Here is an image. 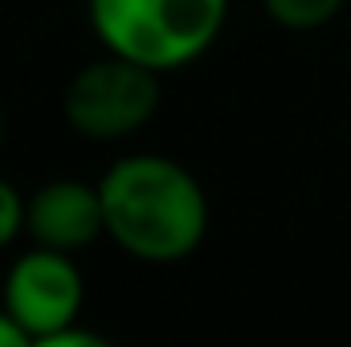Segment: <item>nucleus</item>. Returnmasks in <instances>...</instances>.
<instances>
[{
  "mask_svg": "<svg viewBox=\"0 0 351 347\" xmlns=\"http://www.w3.org/2000/svg\"><path fill=\"white\" fill-rule=\"evenodd\" d=\"M106 237L135 261L176 265L208 237V192L184 164L156 152L114 160L102 180Z\"/></svg>",
  "mask_w": 351,
  "mask_h": 347,
  "instance_id": "obj_1",
  "label": "nucleus"
},
{
  "mask_svg": "<svg viewBox=\"0 0 351 347\" xmlns=\"http://www.w3.org/2000/svg\"><path fill=\"white\" fill-rule=\"evenodd\" d=\"M86 16L102 49L172 74L217 45L229 0H86Z\"/></svg>",
  "mask_w": 351,
  "mask_h": 347,
  "instance_id": "obj_2",
  "label": "nucleus"
},
{
  "mask_svg": "<svg viewBox=\"0 0 351 347\" xmlns=\"http://www.w3.org/2000/svg\"><path fill=\"white\" fill-rule=\"evenodd\" d=\"M160 110V70L139 66L123 53H102L86 62L62 94V115L70 131L94 143H119L143 131Z\"/></svg>",
  "mask_w": 351,
  "mask_h": 347,
  "instance_id": "obj_3",
  "label": "nucleus"
},
{
  "mask_svg": "<svg viewBox=\"0 0 351 347\" xmlns=\"http://www.w3.org/2000/svg\"><path fill=\"white\" fill-rule=\"evenodd\" d=\"M82 302H86V282H82V270H78L74 254L33 246L4 274L0 307L25 327L33 347H41L62 327L78 323Z\"/></svg>",
  "mask_w": 351,
  "mask_h": 347,
  "instance_id": "obj_4",
  "label": "nucleus"
},
{
  "mask_svg": "<svg viewBox=\"0 0 351 347\" xmlns=\"http://www.w3.org/2000/svg\"><path fill=\"white\" fill-rule=\"evenodd\" d=\"M25 233L33 246L62 250V254H82L98 237H106V213H102V192L90 180H49L29 196V221Z\"/></svg>",
  "mask_w": 351,
  "mask_h": 347,
  "instance_id": "obj_5",
  "label": "nucleus"
},
{
  "mask_svg": "<svg viewBox=\"0 0 351 347\" xmlns=\"http://www.w3.org/2000/svg\"><path fill=\"white\" fill-rule=\"evenodd\" d=\"M348 0H262L265 16L290 33H315L343 12Z\"/></svg>",
  "mask_w": 351,
  "mask_h": 347,
  "instance_id": "obj_6",
  "label": "nucleus"
},
{
  "mask_svg": "<svg viewBox=\"0 0 351 347\" xmlns=\"http://www.w3.org/2000/svg\"><path fill=\"white\" fill-rule=\"evenodd\" d=\"M29 221V196H21L8 180H0V250H8Z\"/></svg>",
  "mask_w": 351,
  "mask_h": 347,
  "instance_id": "obj_7",
  "label": "nucleus"
},
{
  "mask_svg": "<svg viewBox=\"0 0 351 347\" xmlns=\"http://www.w3.org/2000/svg\"><path fill=\"white\" fill-rule=\"evenodd\" d=\"M41 347H106L102 335H94L86 327H78V323H70V327H62L58 335H49Z\"/></svg>",
  "mask_w": 351,
  "mask_h": 347,
  "instance_id": "obj_8",
  "label": "nucleus"
},
{
  "mask_svg": "<svg viewBox=\"0 0 351 347\" xmlns=\"http://www.w3.org/2000/svg\"><path fill=\"white\" fill-rule=\"evenodd\" d=\"M0 347H33V339L25 335V327L0 307Z\"/></svg>",
  "mask_w": 351,
  "mask_h": 347,
  "instance_id": "obj_9",
  "label": "nucleus"
},
{
  "mask_svg": "<svg viewBox=\"0 0 351 347\" xmlns=\"http://www.w3.org/2000/svg\"><path fill=\"white\" fill-rule=\"evenodd\" d=\"M0 147H4V110H0Z\"/></svg>",
  "mask_w": 351,
  "mask_h": 347,
  "instance_id": "obj_10",
  "label": "nucleus"
}]
</instances>
